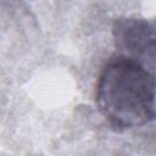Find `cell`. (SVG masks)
<instances>
[{
    "mask_svg": "<svg viewBox=\"0 0 156 156\" xmlns=\"http://www.w3.org/2000/svg\"><path fill=\"white\" fill-rule=\"evenodd\" d=\"M95 102L116 130L150 123L155 118L154 73L130 58L115 55L99 73Z\"/></svg>",
    "mask_w": 156,
    "mask_h": 156,
    "instance_id": "cell-1",
    "label": "cell"
},
{
    "mask_svg": "<svg viewBox=\"0 0 156 156\" xmlns=\"http://www.w3.org/2000/svg\"><path fill=\"white\" fill-rule=\"evenodd\" d=\"M117 55L130 58L154 73L155 23L139 17H118L112 24Z\"/></svg>",
    "mask_w": 156,
    "mask_h": 156,
    "instance_id": "cell-2",
    "label": "cell"
}]
</instances>
